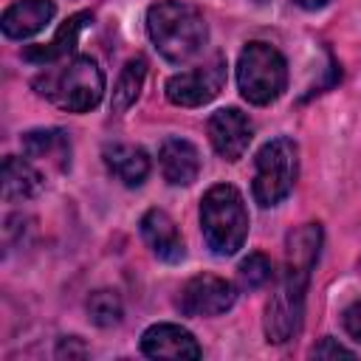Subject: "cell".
<instances>
[{
    "instance_id": "8fae6325",
    "label": "cell",
    "mask_w": 361,
    "mask_h": 361,
    "mask_svg": "<svg viewBox=\"0 0 361 361\" xmlns=\"http://www.w3.org/2000/svg\"><path fill=\"white\" fill-rule=\"evenodd\" d=\"M56 6L54 0H14L6 11H3V34L8 39H25L34 37L37 31H42L51 17H54Z\"/></svg>"
},
{
    "instance_id": "44dd1931",
    "label": "cell",
    "mask_w": 361,
    "mask_h": 361,
    "mask_svg": "<svg viewBox=\"0 0 361 361\" xmlns=\"http://www.w3.org/2000/svg\"><path fill=\"white\" fill-rule=\"evenodd\" d=\"M310 355L313 358H353L355 353L347 350V347H341V344H336L333 338H322V344H316L310 350Z\"/></svg>"
},
{
    "instance_id": "603a6c76",
    "label": "cell",
    "mask_w": 361,
    "mask_h": 361,
    "mask_svg": "<svg viewBox=\"0 0 361 361\" xmlns=\"http://www.w3.org/2000/svg\"><path fill=\"white\" fill-rule=\"evenodd\" d=\"M56 355H59V358H65V355H68V358H71V355H79V358H82V355H87V350H85V344H79V338L71 336V338H62V344L56 347Z\"/></svg>"
},
{
    "instance_id": "7c38bea8",
    "label": "cell",
    "mask_w": 361,
    "mask_h": 361,
    "mask_svg": "<svg viewBox=\"0 0 361 361\" xmlns=\"http://www.w3.org/2000/svg\"><path fill=\"white\" fill-rule=\"evenodd\" d=\"M141 237L149 245V251L164 259V262H178L183 259V240L178 234V226L172 223V217L161 209H149L141 217Z\"/></svg>"
},
{
    "instance_id": "ba28073f",
    "label": "cell",
    "mask_w": 361,
    "mask_h": 361,
    "mask_svg": "<svg viewBox=\"0 0 361 361\" xmlns=\"http://www.w3.org/2000/svg\"><path fill=\"white\" fill-rule=\"evenodd\" d=\"M234 299L237 290L228 279L214 274H197L180 288L178 307L186 316H220L234 305Z\"/></svg>"
},
{
    "instance_id": "3957f363",
    "label": "cell",
    "mask_w": 361,
    "mask_h": 361,
    "mask_svg": "<svg viewBox=\"0 0 361 361\" xmlns=\"http://www.w3.org/2000/svg\"><path fill=\"white\" fill-rule=\"evenodd\" d=\"M34 87L39 90V96L54 102L56 107H62L68 113H85L102 102L104 76H102V68L96 65V59L73 56L68 65L37 76Z\"/></svg>"
},
{
    "instance_id": "30bf717a",
    "label": "cell",
    "mask_w": 361,
    "mask_h": 361,
    "mask_svg": "<svg viewBox=\"0 0 361 361\" xmlns=\"http://www.w3.org/2000/svg\"><path fill=\"white\" fill-rule=\"evenodd\" d=\"M141 350L149 358H172V361L200 358V347H197L195 336L189 330H183L180 324H152V327H147L144 336H141Z\"/></svg>"
},
{
    "instance_id": "52a82bcc",
    "label": "cell",
    "mask_w": 361,
    "mask_h": 361,
    "mask_svg": "<svg viewBox=\"0 0 361 361\" xmlns=\"http://www.w3.org/2000/svg\"><path fill=\"white\" fill-rule=\"evenodd\" d=\"M226 85V59L217 54L209 62L180 71L166 82V99L178 107H200L212 102Z\"/></svg>"
},
{
    "instance_id": "ffe728a7",
    "label": "cell",
    "mask_w": 361,
    "mask_h": 361,
    "mask_svg": "<svg viewBox=\"0 0 361 361\" xmlns=\"http://www.w3.org/2000/svg\"><path fill=\"white\" fill-rule=\"evenodd\" d=\"M237 279L245 290H259L274 279V265L265 254H248L237 268Z\"/></svg>"
},
{
    "instance_id": "d4e9b609",
    "label": "cell",
    "mask_w": 361,
    "mask_h": 361,
    "mask_svg": "<svg viewBox=\"0 0 361 361\" xmlns=\"http://www.w3.org/2000/svg\"><path fill=\"white\" fill-rule=\"evenodd\" d=\"M257 3H262V0H257Z\"/></svg>"
},
{
    "instance_id": "2e32d148",
    "label": "cell",
    "mask_w": 361,
    "mask_h": 361,
    "mask_svg": "<svg viewBox=\"0 0 361 361\" xmlns=\"http://www.w3.org/2000/svg\"><path fill=\"white\" fill-rule=\"evenodd\" d=\"M90 23V14H73L65 20V25L54 34V39L48 45H34V48H25L23 56L28 62H37V65H51L56 59H65L73 48H76V39H79V31Z\"/></svg>"
},
{
    "instance_id": "8992f818",
    "label": "cell",
    "mask_w": 361,
    "mask_h": 361,
    "mask_svg": "<svg viewBox=\"0 0 361 361\" xmlns=\"http://www.w3.org/2000/svg\"><path fill=\"white\" fill-rule=\"evenodd\" d=\"M299 169V152L290 138L268 141L254 161V200L259 206H276L293 189Z\"/></svg>"
},
{
    "instance_id": "7a4b0ae2",
    "label": "cell",
    "mask_w": 361,
    "mask_h": 361,
    "mask_svg": "<svg viewBox=\"0 0 361 361\" xmlns=\"http://www.w3.org/2000/svg\"><path fill=\"white\" fill-rule=\"evenodd\" d=\"M147 34L158 54L175 65L189 62L206 45L209 28L203 14L183 0H161L147 11Z\"/></svg>"
},
{
    "instance_id": "7402d4cb",
    "label": "cell",
    "mask_w": 361,
    "mask_h": 361,
    "mask_svg": "<svg viewBox=\"0 0 361 361\" xmlns=\"http://www.w3.org/2000/svg\"><path fill=\"white\" fill-rule=\"evenodd\" d=\"M344 327L355 341H361V302H355L344 310Z\"/></svg>"
},
{
    "instance_id": "cb8c5ba5",
    "label": "cell",
    "mask_w": 361,
    "mask_h": 361,
    "mask_svg": "<svg viewBox=\"0 0 361 361\" xmlns=\"http://www.w3.org/2000/svg\"><path fill=\"white\" fill-rule=\"evenodd\" d=\"M296 6H302V8H307V11H316V8H322V6H327V0H293Z\"/></svg>"
},
{
    "instance_id": "e0dca14e",
    "label": "cell",
    "mask_w": 361,
    "mask_h": 361,
    "mask_svg": "<svg viewBox=\"0 0 361 361\" xmlns=\"http://www.w3.org/2000/svg\"><path fill=\"white\" fill-rule=\"evenodd\" d=\"M42 189V175L17 155H6L3 158V197L11 200H28L34 195H39Z\"/></svg>"
},
{
    "instance_id": "5bb4252c",
    "label": "cell",
    "mask_w": 361,
    "mask_h": 361,
    "mask_svg": "<svg viewBox=\"0 0 361 361\" xmlns=\"http://www.w3.org/2000/svg\"><path fill=\"white\" fill-rule=\"evenodd\" d=\"M20 144L31 161H45L54 169H68L71 164V141L62 130H28Z\"/></svg>"
},
{
    "instance_id": "4fadbf2b",
    "label": "cell",
    "mask_w": 361,
    "mask_h": 361,
    "mask_svg": "<svg viewBox=\"0 0 361 361\" xmlns=\"http://www.w3.org/2000/svg\"><path fill=\"white\" fill-rule=\"evenodd\" d=\"M158 161L172 186H189L200 172V152L186 138H166L158 149Z\"/></svg>"
},
{
    "instance_id": "5b68a950",
    "label": "cell",
    "mask_w": 361,
    "mask_h": 361,
    "mask_svg": "<svg viewBox=\"0 0 361 361\" xmlns=\"http://www.w3.org/2000/svg\"><path fill=\"white\" fill-rule=\"evenodd\" d=\"M237 85L245 102L271 104L288 85L285 56L268 42H248L237 62Z\"/></svg>"
},
{
    "instance_id": "d6986e66",
    "label": "cell",
    "mask_w": 361,
    "mask_h": 361,
    "mask_svg": "<svg viewBox=\"0 0 361 361\" xmlns=\"http://www.w3.org/2000/svg\"><path fill=\"white\" fill-rule=\"evenodd\" d=\"M121 313H124V307H121V299H118L116 290L102 288V290H93L87 296V316H90V322L96 327H113V324H118L121 322Z\"/></svg>"
},
{
    "instance_id": "6da1fadb",
    "label": "cell",
    "mask_w": 361,
    "mask_h": 361,
    "mask_svg": "<svg viewBox=\"0 0 361 361\" xmlns=\"http://www.w3.org/2000/svg\"><path fill=\"white\" fill-rule=\"evenodd\" d=\"M319 248H322V226L319 223H305L288 234L285 274L276 285V293L271 296V302L265 307V336L271 344H285L302 327L305 288L310 279V268L319 259Z\"/></svg>"
},
{
    "instance_id": "9a60e30c",
    "label": "cell",
    "mask_w": 361,
    "mask_h": 361,
    "mask_svg": "<svg viewBox=\"0 0 361 361\" xmlns=\"http://www.w3.org/2000/svg\"><path fill=\"white\" fill-rule=\"evenodd\" d=\"M102 155L110 175L118 178L124 186H141L149 175V158L135 144H107Z\"/></svg>"
},
{
    "instance_id": "277c9868",
    "label": "cell",
    "mask_w": 361,
    "mask_h": 361,
    "mask_svg": "<svg viewBox=\"0 0 361 361\" xmlns=\"http://www.w3.org/2000/svg\"><path fill=\"white\" fill-rule=\"evenodd\" d=\"M200 228L214 254H237L248 234V212L243 195L228 183L212 186L200 200Z\"/></svg>"
},
{
    "instance_id": "ac0fdd59",
    "label": "cell",
    "mask_w": 361,
    "mask_h": 361,
    "mask_svg": "<svg viewBox=\"0 0 361 361\" xmlns=\"http://www.w3.org/2000/svg\"><path fill=\"white\" fill-rule=\"evenodd\" d=\"M144 73H147V62L141 56H135L124 65V71L118 73V82L113 87V110L116 113H124L138 99V90L144 85Z\"/></svg>"
},
{
    "instance_id": "9c48e42d",
    "label": "cell",
    "mask_w": 361,
    "mask_h": 361,
    "mask_svg": "<svg viewBox=\"0 0 361 361\" xmlns=\"http://www.w3.org/2000/svg\"><path fill=\"white\" fill-rule=\"evenodd\" d=\"M209 141L214 147V152L226 161H237L243 158V152L251 144L254 127L248 121V116L237 107H223L217 113L209 116Z\"/></svg>"
}]
</instances>
